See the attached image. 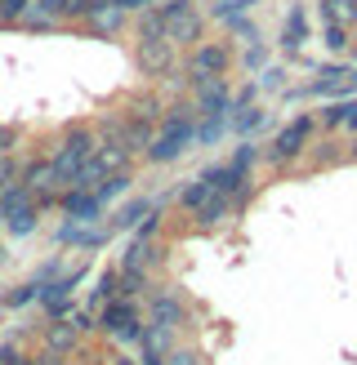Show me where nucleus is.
<instances>
[{
  "label": "nucleus",
  "mask_w": 357,
  "mask_h": 365,
  "mask_svg": "<svg viewBox=\"0 0 357 365\" xmlns=\"http://www.w3.org/2000/svg\"><path fill=\"white\" fill-rule=\"evenodd\" d=\"M348 156H353V160H357V134H353V152H348Z\"/></svg>",
  "instance_id": "nucleus-4"
},
{
  "label": "nucleus",
  "mask_w": 357,
  "mask_h": 365,
  "mask_svg": "<svg viewBox=\"0 0 357 365\" xmlns=\"http://www.w3.org/2000/svg\"><path fill=\"white\" fill-rule=\"evenodd\" d=\"M326 49L331 53H344L348 49V27H326Z\"/></svg>",
  "instance_id": "nucleus-3"
},
{
  "label": "nucleus",
  "mask_w": 357,
  "mask_h": 365,
  "mask_svg": "<svg viewBox=\"0 0 357 365\" xmlns=\"http://www.w3.org/2000/svg\"><path fill=\"white\" fill-rule=\"evenodd\" d=\"M303 41H308V14L295 5L291 18H286V31H281V49L295 53V49H303Z\"/></svg>",
  "instance_id": "nucleus-2"
},
{
  "label": "nucleus",
  "mask_w": 357,
  "mask_h": 365,
  "mask_svg": "<svg viewBox=\"0 0 357 365\" xmlns=\"http://www.w3.org/2000/svg\"><path fill=\"white\" fill-rule=\"evenodd\" d=\"M313 134H317V116H295V120L273 138L268 160H273V165H291L295 156H303V148H313Z\"/></svg>",
  "instance_id": "nucleus-1"
}]
</instances>
